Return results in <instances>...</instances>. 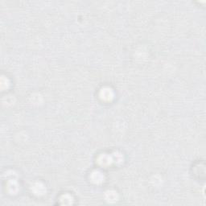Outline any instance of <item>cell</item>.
<instances>
[{"label":"cell","instance_id":"obj_1","mask_svg":"<svg viewBox=\"0 0 206 206\" xmlns=\"http://www.w3.org/2000/svg\"><path fill=\"white\" fill-rule=\"evenodd\" d=\"M100 96L103 100L110 101L114 98V92L110 88H104L101 90Z\"/></svg>","mask_w":206,"mask_h":206},{"label":"cell","instance_id":"obj_2","mask_svg":"<svg viewBox=\"0 0 206 206\" xmlns=\"http://www.w3.org/2000/svg\"><path fill=\"white\" fill-rule=\"evenodd\" d=\"M113 162V158L112 156H109V155H102L98 158V163L102 166H107Z\"/></svg>","mask_w":206,"mask_h":206},{"label":"cell","instance_id":"obj_3","mask_svg":"<svg viewBox=\"0 0 206 206\" xmlns=\"http://www.w3.org/2000/svg\"><path fill=\"white\" fill-rule=\"evenodd\" d=\"M91 180L95 184H101L103 181V180H104V176L100 172L95 171L92 173Z\"/></svg>","mask_w":206,"mask_h":206},{"label":"cell","instance_id":"obj_4","mask_svg":"<svg viewBox=\"0 0 206 206\" xmlns=\"http://www.w3.org/2000/svg\"><path fill=\"white\" fill-rule=\"evenodd\" d=\"M32 189H33L34 193L35 194H37V195H43L44 193L46 192L45 186L41 183H35L32 187Z\"/></svg>","mask_w":206,"mask_h":206},{"label":"cell","instance_id":"obj_5","mask_svg":"<svg viewBox=\"0 0 206 206\" xmlns=\"http://www.w3.org/2000/svg\"><path fill=\"white\" fill-rule=\"evenodd\" d=\"M106 199H107L108 201H116V200H117V198H118L116 193H115V192H112V191L107 192V193H106Z\"/></svg>","mask_w":206,"mask_h":206},{"label":"cell","instance_id":"obj_6","mask_svg":"<svg viewBox=\"0 0 206 206\" xmlns=\"http://www.w3.org/2000/svg\"><path fill=\"white\" fill-rule=\"evenodd\" d=\"M112 158H113V161L116 162V163H122L123 160V156L119 153H114V156H112Z\"/></svg>","mask_w":206,"mask_h":206},{"label":"cell","instance_id":"obj_7","mask_svg":"<svg viewBox=\"0 0 206 206\" xmlns=\"http://www.w3.org/2000/svg\"><path fill=\"white\" fill-rule=\"evenodd\" d=\"M8 86H9V82L5 77H2V79H1V87L2 89H6V88H8Z\"/></svg>","mask_w":206,"mask_h":206}]
</instances>
